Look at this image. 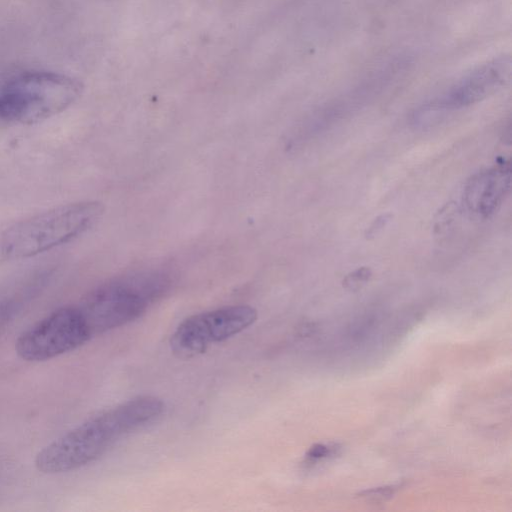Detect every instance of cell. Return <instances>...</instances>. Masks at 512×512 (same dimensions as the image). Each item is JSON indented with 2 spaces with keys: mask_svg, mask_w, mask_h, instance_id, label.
Listing matches in <instances>:
<instances>
[{
  "mask_svg": "<svg viewBox=\"0 0 512 512\" xmlns=\"http://www.w3.org/2000/svg\"><path fill=\"white\" fill-rule=\"evenodd\" d=\"M98 201L59 205L24 218L0 236V255L7 260L27 259L61 246L90 230L102 217Z\"/></svg>",
  "mask_w": 512,
  "mask_h": 512,
  "instance_id": "cell-1",
  "label": "cell"
},
{
  "mask_svg": "<svg viewBox=\"0 0 512 512\" xmlns=\"http://www.w3.org/2000/svg\"><path fill=\"white\" fill-rule=\"evenodd\" d=\"M167 287L162 275L125 276L98 286L76 307L92 337L137 319Z\"/></svg>",
  "mask_w": 512,
  "mask_h": 512,
  "instance_id": "cell-2",
  "label": "cell"
},
{
  "mask_svg": "<svg viewBox=\"0 0 512 512\" xmlns=\"http://www.w3.org/2000/svg\"><path fill=\"white\" fill-rule=\"evenodd\" d=\"M81 91L79 81L61 73H21L0 91V119L21 124L42 122L67 109Z\"/></svg>",
  "mask_w": 512,
  "mask_h": 512,
  "instance_id": "cell-3",
  "label": "cell"
},
{
  "mask_svg": "<svg viewBox=\"0 0 512 512\" xmlns=\"http://www.w3.org/2000/svg\"><path fill=\"white\" fill-rule=\"evenodd\" d=\"M119 437L108 410L102 411L40 450L35 467L45 474L79 469L103 455Z\"/></svg>",
  "mask_w": 512,
  "mask_h": 512,
  "instance_id": "cell-4",
  "label": "cell"
},
{
  "mask_svg": "<svg viewBox=\"0 0 512 512\" xmlns=\"http://www.w3.org/2000/svg\"><path fill=\"white\" fill-rule=\"evenodd\" d=\"M91 335L76 306L61 307L20 334L17 355L25 361H46L82 346Z\"/></svg>",
  "mask_w": 512,
  "mask_h": 512,
  "instance_id": "cell-5",
  "label": "cell"
},
{
  "mask_svg": "<svg viewBox=\"0 0 512 512\" xmlns=\"http://www.w3.org/2000/svg\"><path fill=\"white\" fill-rule=\"evenodd\" d=\"M257 311L249 305H232L194 314L182 321L172 334V351L181 358L196 356L214 343L222 342L251 326Z\"/></svg>",
  "mask_w": 512,
  "mask_h": 512,
  "instance_id": "cell-6",
  "label": "cell"
},
{
  "mask_svg": "<svg viewBox=\"0 0 512 512\" xmlns=\"http://www.w3.org/2000/svg\"><path fill=\"white\" fill-rule=\"evenodd\" d=\"M511 72L509 56H501L479 66L469 73L442 97L436 100L433 109H455L475 103L508 81Z\"/></svg>",
  "mask_w": 512,
  "mask_h": 512,
  "instance_id": "cell-7",
  "label": "cell"
},
{
  "mask_svg": "<svg viewBox=\"0 0 512 512\" xmlns=\"http://www.w3.org/2000/svg\"><path fill=\"white\" fill-rule=\"evenodd\" d=\"M509 186V166L498 165L479 173L469 182L465 193L466 203L472 211L488 216L502 202Z\"/></svg>",
  "mask_w": 512,
  "mask_h": 512,
  "instance_id": "cell-8",
  "label": "cell"
},
{
  "mask_svg": "<svg viewBox=\"0 0 512 512\" xmlns=\"http://www.w3.org/2000/svg\"><path fill=\"white\" fill-rule=\"evenodd\" d=\"M399 486L389 485L384 487L372 488L361 492L359 495L371 501H382L390 498L397 491Z\"/></svg>",
  "mask_w": 512,
  "mask_h": 512,
  "instance_id": "cell-9",
  "label": "cell"
},
{
  "mask_svg": "<svg viewBox=\"0 0 512 512\" xmlns=\"http://www.w3.org/2000/svg\"><path fill=\"white\" fill-rule=\"evenodd\" d=\"M329 453V446L317 443L310 447V449L307 452V458L311 461H317L327 457Z\"/></svg>",
  "mask_w": 512,
  "mask_h": 512,
  "instance_id": "cell-10",
  "label": "cell"
},
{
  "mask_svg": "<svg viewBox=\"0 0 512 512\" xmlns=\"http://www.w3.org/2000/svg\"><path fill=\"white\" fill-rule=\"evenodd\" d=\"M368 270H358L351 276H348L345 280V286L353 289L358 287L360 284L368 279Z\"/></svg>",
  "mask_w": 512,
  "mask_h": 512,
  "instance_id": "cell-11",
  "label": "cell"
}]
</instances>
